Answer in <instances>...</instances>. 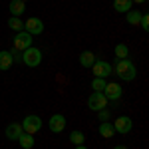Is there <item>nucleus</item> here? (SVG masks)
Returning a JSON list of instances; mask_svg holds the SVG:
<instances>
[{
    "mask_svg": "<svg viewBox=\"0 0 149 149\" xmlns=\"http://www.w3.org/2000/svg\"><path fill=\"white\" fill-rule=\"evenodd\" d=\"M18 143H20V147H22V149H32V147H34V143H36V139H34V135L24 133V131H22V135L18 137Z\"/></svg>",
    "mask_w": 149,
    "mask_h": 149,
    "instance_id": "nucleus-16",
    "label": "nucleus"
},
{
    "mask_svg": "<svg viewBox=\"0 0 149 149\" xmlns=\"http://www.w3.org/2000/svg\"><path fill=\"white\" fill-rule=\"evenodd\" d=\"M22 62L28 68H38L42 64V50H38L36 46H30L22 52Z\"/></svg>",
    "mask_w": 149,
    "mask_h": 149,
    "instance_id": "nucleus-2",
    "label": "nucleus"
},
{
    "mask_svg": "<svg viewBox=\"0 0 149 149\" xmlns=\"http://www.w3.org/2000/svg\"><path fill=\"white\" fill-rule=\"evenodd\" d=\"M113 149H127V147H125V145H115Z\"/></svg>",
    "mask_w": 149,
    "mask_h": 149,
    "instance_id": "nucleus-26",
    "label": "nucleus"
},
{
    "mask_svg": "<svg viewBox=\"0 0 149 149\" xmlns=\"http://www.w3.org/2000/svg\"><path fill=\"white\" fill-rule=\"evenodd\" d=\"M48 127H50L52 133H62L66 129V117L62 113H54L50 117V121H48Z\"/></svg>",
    "mask_w": 149,
    "mask_h": 149,
    "instance_id": "nucleus-10",
    "label": "nucleus"
},
{
    "mask_svg": "<svg viewBox=\"0 0 149 149\" xmlns=\"http://www.w3.org/2000/svg\"><path fill=\"white\" fill-rule=\"evenodd\" d=\"M74 149H88V147H86V145H76Z\"/></svg>",
    "mask_w": 149,
    "mask_h": 149,
    "instance_id": "nucleus-27",
    "label": "nucleus"
},
{
    "mask_svg": "<svg viewBox=\"0 0 149 149\" xmlns=\"http://www.w3.org/2000/svg\"><path fill=\"white\" fill-rule=\"evenodd\" d=\"M78 60H80L81 68H92V64L95 62V56H93V52H90V50H84Z\"/></svg>",
    "mask_w": 149,
    "mask_h": 149,
    "instance_id": "nucleus-13",
    "label": "nucleus"
},
{
    "mask_svg": "<svg viewBox=\"0 0 149 149\" xmlns=\"http://www.w3.org/2000/svg\"><path fill=\"white\" fill-rule=\"evenodd\" d=\"M139 26H141V28H143L145 32L149 30V16H147V14H141V20H139Z\"/></svg>",
    "mask_w": 149,
    "mask_h": 149,
    "instance_id": "nucleus-23",
    "label": "nucleus"
},
{
    "mask_svg": "<svg viewBox=\"0 0 149 149\" xmlns=\"http://www.w3.org/2000/svg\"><path fill=\"white\" fill-rule=\"evenodd\" d=\"M102 93L105 95V100H107V102H117V100H121L123 90H121V86H119L117 81H107Z\"/></svg>",
    "mask_w": 149,
    "mask_h": 149,
    "instance_id": "nucleus-4",
    "label": "nucleus"
},
{
    "mask_svg": "<svg viewBox=\"0 0 149 149\" xmlns=\"http://www.w3.org/2000/svg\"><path fill=\"white\" fill-rule=\"evenodd\" d=\"M24 2H28V0H24Z\"/></svg>",
    "mask_w": 149,
    "mask_h": 149,
    "instance_id": "nucleus-28",
    "label": "nucleus"
},
{
    "mask_svg": "<svg viewBox=\"0 0 149 149\" xmlns=\"http://www.w3.org/2000/svg\"><path fill=\"white\" fill-rule=\"evenodd\" d=\"M141 14H143V12L129 10V12H127V24H131V26H139V20H141Z\"/></svg>",
    "mask_w": 149,
    "mask_h": 149,
    "instance_id": "nucleus-21",
    "label": "nucleus"
},
{
    "mask_svg": "<svg viewBox=\"0 0 149 149\" xmlns=\"http://www.w3.org/2000/svg\"><path fill=\"white\" fill-rule=\"evenodd\" d=\"M111 72H115V76L117 78H121L123 81H133L135 80V76H137V68H135V64L131 62V60H117L115 62V66L111 68Z\"/></svg>",
    "mask_w": 149,
    "mask_h": 149,
    "instance_id": "nucleus-1",
    "label": "nucleus"
},
{
    "mask_svg": "<svg viewBox=\"0 0 149 149\" xmlns=\"http://www.w3.org/2000/svg\"><path fill=\"white\" fill-rule=\"evenodd\" d=\"M14 50H20V52H24L26 48L32 46V34H28L26 30H22V32H16V36H14Z\"/></svg>",
    "mask_w": 149,
    "mask_h": 149,
    "instance_id": "nucleus-6",
    "label": "nucleus"
},
{
    "mask_svg": "<svg viewBox=\"0 0 149 149\" xmlns=\"http://www.w3.org/2000/svg\"><path fill=\"white\" fill-rule=\"evenodd\" d=\"M24 129V133H30V135H34L38 133L40 129H42V119L38 117V115H26L24 117V121L20 123Z\"/></svg>",
    "mask_w": 149,
    "mask_h": 149,
    "instance_id": "nucleus-3",
    "label": "nucleus"
},
{
    "mask_svg": "<svg viewBox=\"0 0 149 149\" xmlns=\"http://www.w3.org/2000/svg\"><path fill=\"white\" fill-rule=\"evenodd\" d=\"M70 141H72L74 145H84V141H86L84 131H80V129H74V131L70 133Z\"/></svg>",
    "mask_w": 149,
    "mask_h": 149,
    "instance_id": "nucleus-19",
    "label": "nucleus"
},
{
    "mask_svg": "<svg viewBox=\"0 0 149 149\" xmlns=\"http://www.w3.org/2000/svg\"><path fill=\"white\" fill-rule=\"evenodd\" d=\"M113 54H115V58H117V60H125V58L129 56V48H127L125 44H117V46H115V50H113Z\"/></svg>",
    "mask_w": 149,
    "mask_h": 149,
    "instance_id": "nucleus-20",
    "label": "nucleus"
},
{
    "mask_svg": "<svg viewBox=\"0 0 149 149\" xmlns=\"http://www.w3.org/2000/svg\"><path fill=\"white\" fill-rule=\"evenodd\" d=\"M105 84H107V81L103 80V78H93V80H92V90H93V92H103Z\"/></svg>",
    "mask_w": 149,
    "mask_h": 149,
    "instance_id": "nucleus-22",
    "label": "nucleus"
},
{
    "mask_svg": "<svg viewBox=\"0 0 149 149\" xmlns=\"http://www.w3.org/2000/svg\"><path fill=\"white\" fill-rule=\"evenodd\" d=\"M97 117H100V121H109V109H102V111H97Z\"/></svg>",
    "mask_w": 149,
    "mask_h": 149,
    "instance_id": "nucleus-24",
    "label": "nucleus"
},
{
    "mask_svg": "<svg viewBox=\"0 0 149 149\" xmlns=\"http://www.w3.org/2000/svg\"><path fill=\"white\" fill-rule=\"evenodd\" d=\"M22 125H20V123H10V125L6 127V131H4V133H6V139H10V141H18V137H20V135H22Z\"/></svg>",
    "mask_w": 149,
    "mask_h": 149,
    "instance_id": "nucleus-11",
    "label": "nucleus"
},
{
    "mask_svg": "<svg viewBox=\"0 0 149 149\" xmlns=\"http://www.w3.org/2000/svg\"><path fill=\"white\" fill-rule=\"evenodd\" d=\"M131 6H133V2L131 0H113V10L115 12H129L131 10Z\"/></svg>",
    "mask_w": 149,
    "mask_h": 149,
    "instance_id": "nucleus-17",
    "label": "nucleus"
},
{
    "mask_svg": "<svg viewBox=\"0 0 149 149\" xmlns=\"http://www.w3.org/2000/svg\"><path fill=\"white\" fill-rule=\"evenodd\" d=\"M113 129H115V133H121V135L129 133V131L133 129L131 117H127V115H121V117H117V119H115V123H113Z\"/></svg>",
    "mask_w": 149,
    "mask_h": 149,
    "instance_id": "nucleus-9",
    "label": "nucleus"
},
{
    "mask_svg": "<svg viewBox=\"0 0 149 149\" xmlns=\"http://www.w3.org/2000/svg\"><path fill=\"white\" fill-rule=\"evenodd\" d=\"M97 131H100V135H102V137H105V139H109V137H113V135H115L113 123H109V121H102Z\"/></svg>",
    "mask_w": 149,
    "mask_h": 149,
    "instance_id": "nucleus-15",
    "label": "nucleus"
},
{
    "mask_svg": "<svg viewBox=\"0 0 149 149\" xmlns=\"http://www.w3.org/2000/svg\"><path fill=\"white\" fill-rule=\"evenodd\" d=\"M12 64H14L12 54L8 52V50H2V52H0V70H2V72H6V70L12 68Z\"/></svg>",
    "mask_w": 149,
    "mask_h": 149,
    "instance_id": "nucleus-12",
    "label": "nucleus"
},
{
    "mask_svg": "<svg viewBox=\"0 0 149 149\" xmlns=\"http://www.w3.org/2000/svg\"><path fill=\"white\" fill-rule=\"evenodd\" d=\"M10 12L12 16H22L24 12H26V2L24 0H10Z\"/></svg>",
    "mask_w": 149,
    "mask_h": 149,
    "instance_id": "nucleus-14",
    "label": "nucleus"
},
{
    "mask_svg": "<svg viewBox=\"0 0 149 149\" xmlns=\"http://www.w3.org/2000/svg\"><path fill=\"white\" fill-rule=\"evenodd\" d=\"M8 28L14 30V32H22L24 30V22L18 18V16H10V18H8Z\"/></svg>",
    "mask_w": 149,
    "mask_h": 149,
    "instance_id": "nucleus-18",
    "label": "nucleus"
},
{
    "mask_svg": "<svg viewBox=\"0 0 149 149\" xmlns=\"http://www.w3.org/2000/svg\"><path fill=\"white\" fill-rule=\"evenodd\" d=\"M133 4H143V2H147V0H131Z\"/></svg>",
    "mask_w": 149,
    "mask_h": 149,
    "instance_id": "nucleus-25",
    "label": "nucleus"
},
{
    "mask_svg": "<svg viewBox=\"0 0 149 149\" xmlns=\"http://www.w3.org/2000/svg\"><path fill=\"white\" fill-rule=\"evenodd\" d=\"M88 107L92 109V111H102L107 107V100H105V95L102 92H93L90 95V100H88Z\"/></svg>",
    "mask_w": 149,
    "mask_h": 149,
    "instance_id": "nucleus-5",
    "label": "nucleus"
},
{
    "mask_svg": "<svg viewBox=\"0 0 149 149\" xmlns=\"http://www.w3.org/2000/svg\"><path fill=\"white\" fill-rule=\"evenodd\" d=\"M24 30L28 32V34H42L44 32V22H42V18H36V16H32V18H28L26 22H24Z\"/></svg>",
    "mask_w": 149,
    "mask_h": 149,
    "instance_id": "nucleus-8",
    "label": "nucleus"
},
{
    "mask_svg": "<svg viewBox=\"0 0 149 149\" xmlns=\"http://www.w3.org/2000/svg\"><path fill=\"white\" fill-rule=\"evenodd\" d=\"M92 74L95 78H107V76H111V66L105 62V60H95L92 64Z\"/></svg>",
    "mask_w": 149,
    "mask_h": 149,
    "instance_id": "nucleus-7",
    "label": "nucleus"
}]
</instances>
